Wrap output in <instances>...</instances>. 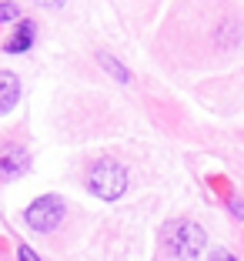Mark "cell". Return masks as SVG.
<instances>
[{"label": "cell", "instance_id": "30bf717a", "mask_svg": "<svg viewBox=\"0 0 244 261\" xmlns=\"http://www.w3.org/2000/svg\"><path fill=\"white\" fill-rule=\"evenodd\" d=\"M20 261H40V258H37V254H34L27 245H23V248H20Z\"/></svg>", "mask_w": 244, "mask_h": 261}, {"label": "cell", "instance_id": "277c9868", "mask_svg": "<svg viewBox=\"0 0 244 261\" xmlns=\"http://www.w3.org/2000/svg\"><path fill=\"white\" fill-rule=\"evenodd\" d=\"M27 164H31V158H27V151H23V147L7 144L4 151H0V177H7V181L20 177L23 171H27Z\"/></svg>", "mask_w": 244, "mask_h": 261}, {"label": "cell", "instance_id": "7a4b0ae2", "mask_svg": "<svg viewBox=\"0 0 244 261\" xmlns=\"http://www.w3.org/2000/svg\"><path fill=\"white\" fill-rule=\"evenodd\" d=\"M207 245V234L201 224L194 221H177L168 228V248L174 251V258H184V261H194Z\"/></svg>", "mask_w": 244, "mask_h": 261}, {"label": "cell", "instance_id": "8992f818", "mask_svg": "<svg viewBox=\"0 0 244 261\" xmlns=\"http://www.w3.org/2000/svg\"><path fill=\"white\" fill-rule=\"evenodd\" d=\"M31 44H34V23L23 20V23H17L14 37L4 44V50H7V54H23V50H31Z\"/></svg>", "mask_w": 244, "mask_h": 261}, {"label": "cell", "instance_id": "5b68a950", "mask_svg": "<svg viewBox=\"0 0 244 261\" xmlns=\"http://www.w3.org/2000/svg\"><path fill=\"white\" fill-rule=\"evenodd\" d=\"M17 97H20V81H17V74H10V70H0V114L14 111Z\"/></svg>", "mask_w": 244, "mask_h": 261}, {"label": "cell", "instance_id": "6da1fadb", "mask_svg": "<svg viewBox=\"0 0 244 261\" xmlns=\"http://www.w3.org/2000/svg\"><path fill=\"white\" fill-rule=\"evenodd\" d=\"M87 188L104 201H117L127 191V171L117 161H97L87 171Z\"/></svg>", "mask_w": 244, "mask_h": 261}, {"label": "cell", "instance_id": "8fae6325", "mask_svg": "<svg viewBox=\"0 0 244 261\" xmlns=\"http://www.w3.org/2000/svg\"><path fill=\"white\" fill-rule=\"evenodd\" d=\"M40 7H64V4H67V0H37Z\"/></svg>", "mask_w": 244, "mask_h": 261}, {"label": "cell", "instance_id": "9c48e42d", "mask_svg": "<svg viewBox=\"0 0 244 261\" xmlns=\"http://www.w3.org/2000/svg\"><path fill=\"white\" fill-rule=\"evenodd\" d=\"M211 261H237V258H234L231 251H221V248H218V251L211 254Z\"/></svg>", "mask_w": 244, "mask_h": 261}, {"label": "cell", "instance_id": "52a82bcc", "mask_svg": "<svg viewBox=\"0 0 244 261\" xmlns=\"http://www.w3.org/2000/svg\"><path fill=\"white\" fill-rule=\"evenodd\" d=\"M97 61H100V67H104V70H111V74H114V81H121V84H127V81H130V70L124 67L117 57H111V54H97Z\"/></svg>", "mask_w": 244, "mask_h": 261}, {"label": "cell", "instance_id": "3957f363", "mask_svg": "<svg viewBox=\"0 0 244 261\" xmlns=\"http://www.w3.org/2000/svg\"><path fill=\"white\" fill-rule=\"evenodd\" d=\"M64 211H67V204H64L57 194H44V198H37L27 211H23V218H27V224H31L34 231H53L57 224L64 221Z\"/></svg>", "mask_w": 244, "mask_h": 261}, {"label": "cell", "instance_id": "ba28073f", "mask_svg": "<svg viewBox=\"0 0 244 261\" xmlns=\"http://www.w3.org/2000/svg\"><path fill=\"white\" fill-rule=\"evenodd\" d=\"M17 17H20V7H17V4H0V23L17 20Z\"/></svg>", "mask_w": 244, "mask_h": 261}]
</instances>
